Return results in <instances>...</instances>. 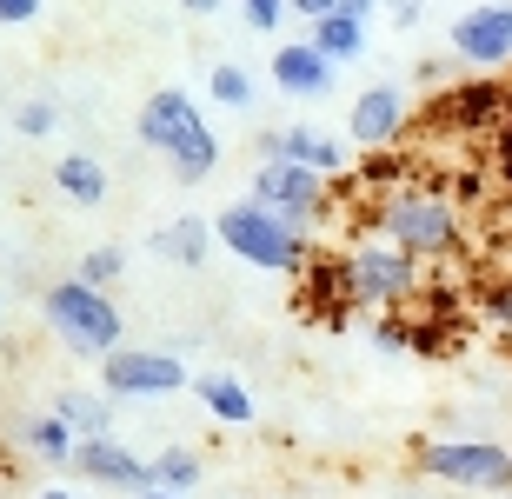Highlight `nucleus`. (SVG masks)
<instances>
[{
    "mask_svg": "<svg viewBox=\"0 0 512 499\" xmlns=\"http://www.w3.org/2000/svg\"><path fill=\"white\" fill-rule=\"evenodd\" d=\"M213 240L227 253H240L247 267L260 273H286V280H300L306 260H313V240H306L293 220H280L273 207H260V200H233V207L213 213Z\"/></svg>",
    "mask_w": 512,
    "mask_h": 499,
    "instance_id": "1",
    "label": "nucleus"
},
{
    "mask_svg": "<svg viewBox=\"0 0 512 499\" xmlns=\"http://www.w3.org/2000/svg\"><path fill=\"white\" fill-rule=\"evenodd\" d=\"M40 313H47V327H54V340L67 346V353H87V360H107V353H120V333H127V320H120V307L107 300V293L80 287V280H60V287H47Z\"/></svg>",
    "mask_w": 512,
    "mask_h": 499,
    "instance_id": "2",
    "label": "nucleus"
},
{
    "mask_svg": "<svg viewBox=\"0 0 512 499\" xmlns=\"http://www.w3.org/2000/svg\"><path fill=\"white\" fill-rule=\"evenodd\" d=\"M380 240H393V247L413 253V260H439V253L459 247V207L446 193L399 187V193L380 200Z\"/></svg>",
    "mask_w": 512,
    "mask_h": 499,
    "instance_id": "3",
    "label": "nucleus"
},
{
    "mask_svg": "<svg viewBox=\"0 0 512 499\" xmlns=\"http://www.w3.org/2000/svg\"><path fill=\"white\" fill-rule=\"evenodd\" d=\"M419 473L459 493H512V453L499 440H426Z\"/></svg>",
    "mask_w": 512,
    "mask_h": 499,
    "instance_id": "4",
    "label": "nucleus"
},
{
    "mask_svg": "<svg viewBox=\"0 0 512 499\" xmlns=\"http://www.w3.org/2000/svg\"><path fill=\"white\" fill-rule=\"evenodd\" d=\"M506 120H512V80H499V74L439 87V94L426 100V127H433V134H486L493 140Z\"/></svg>",
    "mask_w": 512,
    "mask_h": 499,
    "instance_id": "5",
    "label": "nucleus"
},
{
    "mask_svg": "<svg viewBox=\"0 0 512 499\" xmlns=\"http://www.w3.org/2000/svg\"><path fill=\"white\" fill-rule=\"evenodd\" d=\"M247 200H260V207H273L280 220H293V227H320L326 213H333V180L313 167H293V160H260L253 167V193Z\"/></svg>",
    "mask_w": 512,
    "mask_h": 499,
    "instance_id": "6",
    "label": "nucleus"
},
{
    "mask_svg": "<svg viewBox=\"0 0 512 499\" xmlns=\"http://www.w3.org/2000/svg\"><path fill=\"white\" fill-rule=\"evenodd\" d=\"M300 320L326 333H346V320L360 313V280H353V253H313L300 273Z\"/></svg>",
    "mask_w": 512,
    "mask_h": 499,
    "instance_id": "7",
    "label": "nucleus"
},
{
    "mask_svg": "<svg viewBox=\"0 0 512 499\" xmlns=\"http://www.w3.org/2000/svg\"><path fill=\"white\" fill-rule=\"evenodd\" d=\"M193 386V373L180 366V353H153V346H120L100 360V393L107 400H160Z\"/></svg>",
    "mask_w": 512,
    "mask_h": 499,
    "instance_id": "8",
    "label": "nucleus"
},
{
    "mask_svg": "<svg viewBox=\"0 0 512 499\" xmlns=\"http://www.w3.org/2000/svg\"><path fill=\"white\" fill-rule=\"evenodd\" d=\"M353 280H360V307H373V313H399L419 287H426L419 260L399 253L393 240H366V247H353Z\"/></svg>",
    "mask_w": 512,
    "mask_h": 499,
    "instance_id": "9",
    "label": "nucleus"
},
{
    "mask_svg": "<svg viewBox=\"0 0 512 499\" xmlns=\"http://www.w3.org/2000/svg\"><path fill=\"white\" fill-rule=\"evenodd\" d=\"M453 54L466 60V67H479V74H499V67H512V0H486V7H466V14L453 20Z\"/></svg>",
    "mask_w": 512,
    "mask_h": 499,
    "instance_id": "10",
    "label": "nucleus"
},
{
    "mask_svg": "<svg viewBox=\"0 0 512 499\" xmlns=\"http://www.w3.org/2000/svg\"><path fill=\"white\" fill-rule=\"evenodd\" d=\"M74 473H80L87 486H107V493H127V499L153 493V460L127 453L114 433H107V440H80V446H74Z\"/></svg>",
    "mask_w": 512,
    "mask_h": 499,
    "instance_id": "11",
    "label": "nucleus"
},
{
    "mask_svg": "<svg viewBox=\"0 0 512 499\" xmlns=\"http://www.w3.org/2000/svg\"><path fill=\"white\" fill-rule=\"evenodd\" d=\"M406 94L399 87H366L360 100H353V114H346V134L360 140L366 154H380V147H399L406 140Z\"/></svg>",
    "mask_w": 512,
    "mask_h": 499,
    "instance_id": "12",
    "label": "nucleus"
},
{
    "mask_svg": "<svg viewBox=\"0 0 512 499\" xmlns=\"http://www.w3.org/2000/svg\"><path fill=\"white\" fill-rule=\"evenodd\" d=\"M260 160H293V167H313L326 180L346 173V147L320 127H280V134H260Z\"/></svg>",
    "mask_w": 512,
    "mask_h": 499,
    "instance_id": "13",
    "label": "nucleus"
},
{
    "mask_svg": "<svg viewBox=\"0 0 512 499\" xmlns=\"http://www.w3.org/2000/svg\"><path fill=\"white\" fill-rule=\"evenodd\" d=\"M333 60L313 47V40H280V54H273V87L280 94H293V100H320V94H333Z\"/></svg>",
    "mask_w": 512,
    "mask_h": 499,
    "instance_id": "14",
    "label": "nucleus"
},
{
    "mask_svg": "<svg viewBox=\"0 0 512 499\" xmlns=\"http://www.w3.org/2000/svg\"><path fill=\"white\" fill-rule=\"evenodd\" d=\"M193 114H200V107H193V100L180 94V87H160V94H153L147 107H140V147L167 154V147L180 140V127H187Z\"/></svg>",
    "mask_w": 512,
    "mask_h": 499,
    "instance_id": "15",
    "label": "nucleus"
},
{
    "mask_svg": "<svg viewBox=\"0 0 512 499\" xmlns=\"http://www.w3.org/2000/svg\"><path fill=\"white\" fill-rule=\"evenodd\" d=\"M167 160H173V173H180V180H207V173L220 167V140H213L207 120L193 114L187 127H180V140L167 147Z\"/></svg>",
    "mask_w": 512,
    "mask_h": 499,
    "instance_id": "16",
    "label": "nucleus"
},
{
    "mask_svg": "<svg viewBox=\"0 0 512 499\" xmlns=\"http://www.w3.org/2000/svg\"><path fill=\"white\" fill-rule=\"evenodd\" d=\"M193 393H200V406H207L213 420L227 426H253V393L233 373H193Z\"/></svg>",
    "mask_w": 512,
    "mask_h": 499,
    "instance_id": "17",
    "label": "nucleus"
},
{
    "mask_svg": "<svg viewBox=\"0 0 512 499\" xmlns=\"http://www.w3.org/2000/svg\"><path fill=\"white\" fill-rule=\"evenodd\" d=\"M54 187L74 200V207H100L107 200V167L94 154H60L54 160Z\"/></svg>",
    "mask_w": 512,
    "mask_h": 499,
    "instance_id": "18",
    "label": "nucleus"
},
{
    "mask_svg": "<svg viewBox=\"0 0 512 499\" xmlns=\"http://www.w3.org/2000/svg\"><path fill=\"white\" fill-rule=\"evenodd\" d=\"M20 440H27V453L34 460H47V466H74V446H80V433L60 413H40V420H27L20 426Z\"/></svg>",
    "mask_w": 512,
    "mask_h": 499,
    "instance_id": "19",
    "label": "nucleus"
},
{
    "mask_svg": "<svg viewBox=\"0 0 512 499\" xmlns=\"http://www.w3.org/2000/svg\"><path fill=\"white\" fill-rule=\"evenodd\" d=\"M54 413L74 426L80 440H107V433H114V400H107V393H60Z\"/></svg>",
    "mask_w": 512,
    "mask_h": 499,
    "instance_id": "20",
    "label": "nucleus"
},
{
    "mask_svg": "<svg viewBox=\"0 0 512 499\" xmlns=\"http://www.w3.org/2000/svg\"><path fill=\"white\" fill-rule=\"evenodd\" d=\"M313 47H320L326 60H333V67H340V60H360L366 54V20H353V14H326V20H313Z\"/></svg>",
    "mask_w": 512,
    "mask_h": 499,
    "instance_id": "21",
    "label": "nucleus"
},
{
    "mask_svg": "<svg viewBox=\"0 0 512 499\" xmlns=\"http://www.w3.org/2000/svg\"><path fill=\"white\" fill-rule=\"evenodd\" d=\"M153 247L167 253V260H180V267H200L207 260V247H213V220H200V213H180Z\"/></svg>",
    "mask_w": 512,
    "mask_h": 499,
    "instance_id": "22",
    "label": "nucleus"
},
{
    "mask_svg": "<svg viewBox=\"0 0 512 499\" xmlns=\"http://www.w3.org/2000/svg\"><path fill=\"white\" fill-rule=\"evenodd\" d=\"M153 486L187 499L193 486H200V453H193V446H167V453H153Z\"/></svg>",
    "mask_w": 512,
    "mask_h": 499,
    "instance_id": "23",
    "label": "nucleus"
},
{
    "mask_svg": "<svg viewBox=\"0 0 512 499\" xmlns=\"http://www.w3.org/2000/svg\"><path fill=\"white\" fill-rule=\"evenodd\" d=\"M120 273H127V253H120V247H94V253H80L74 280H80V287H94V293H107Z\"/></svg>",
    "mask_w": 512,
    "mask_h": 499,
    "instance_id": "24",
    "label": "nucleus"
},
{
    "mask_svg": "<svg viewBox=\"0 0 512 499\" xmlns=\"http://www.w3.org/2000/svg\"><path fill=\"white\" fill-rule=\"evenodd\" d=\"M213 100H220V107H253V80H247V67H233V60H220V67H213Z\"/></svg>",
    "mask_w": 512,
    "mask_h": 499,
    "instance_id": "25",
    "label": "nucleus"
},
{
    "mask_svg": "<svg viewBox=\"0 0 512 499\" xmlns=\"http://www.w3.org/2000/svg\"><path fill=\"white\" fill-rule=\"evenodd\" d=\"M54 127H60V114L47 107V100H27V107L14 114V134H27V140H47Z\"/></svg>",
    "mask_w": 512,
    "mask_h": 499,
    "instance_id": "26",
    "label": "nucleus"
},
{
    "mask_svg": "<svg viewBox=\"0 0 512 499\" xmlns=\"http://www.w3.org/2000/svg\"><path fill=\"white\" fill-rule=\"evenodd\" d=\"M373 346H380V353H413L406 313H380V320H373Z\"/></svg>",
    "mask_w": 512,
    "mask_h": 499,
    "instance_id": "27",
    "label": "nucleus"
},
{
    "mask_svg": "<svg viewBox=\"0 0 512 499\" xmlns=\"http://www.w3.org/2000/svg\"><path fill=\"white\" fill-rule=\"evenodd\" d=\"M240 14H247L253 34H280V20L293 14V7H286V0H240Z\"/></svg>",
    "mask_w": 512,
    "mask_h": 499,
    "instance_id": "28",
    "label": "nucleus"
},
{
    "mask_svg": "<svg viewBox=\"0 0 512 499\" xmlns=\"http://www.w3.org/2000/svg\"><path fill=\"white\" fill-rule=\"evenodd\" d=\"M479 300H486V320L512 333V273H506V280H486V293H479Z\"/></svg>",
    "mask_w": 512,
    "mask_h": 499,
    "instance_id": "29",
    "label": "nucleus"
},
{
    "mask_svg": "<svg viewBox=\"0 0 512 499\" xmlns=\"http://www.w3.org/2000/svg\"><path fill=\"white\" fill-rule=\"evenodd\" d=\"M493 173H499V180L512 187V120H506V127L493 134Z\"/></svg>",
    "mask_w": 512,
    "mask_h": 499,
    "instance_id": "30",
    "label": "nucleus"
},
{
    "mask_svg": "<svg viewBox=\"0 0 512 499\" xmlns=\"http://www.w3.org/2000/svg\"><path fill=\"white\" fill-rule=\"evenodd\" d=\"M40 20V0H0V27H27Z\"/></svg>",
    "mask_w": 512,
    "mask_h": 499,
    "instance_id": "31",
    "label": "nucleus"
},
{
    "mask_svg": "<svg viewBox=\"0 0 512 499\" xmlns=\"http://www.w3.org/2000/svg\"><path fill=\"white\" fill-rule=\"evenodd\" d=\"M386 14H393V27H419V14H426V0H380Z\"/></svg>",
    "mask_w": 512,
    "mask_h": 499,
    "instance_id": "32",
    "label": "nucleus"
},
{
    "mask_svg": "<svg viewBox=\"0 0 512 499\" xmlns=\"http://www.w3.org/2000/svg\"><path fill=\"white\" fill-rule=\"evenodd\" d=\"M293 14H306V20H326V14H340V0H286Z\"/></svg>",
    "mask_w": 512,
    "mask_h": 499,
    "instance_id": "33",
    "label": "nucleus"
},
{
    "mask_svg": "<svg viewBox=\"0 0 512 499\" xmlns=\"http://www.w3.org/2000/svg\"><path fill=\"white\" fill-rule=\"evenodd\" d=\"M340 14H353V20H373V14H380V0H340Z\"/></svg>",
    "mask_w": 512,
    "mask_h": 499,
    "instance_id": "34",
    "label": "nucleus"
},
{
    "mask_svg": "<svg viewBox=\"0 0 512 499\" xmlns=\"http://www.w3.org/2000/svg\"><path fill=\"white\" fill-rule=\"evenodd\" d=\"M180 7H187V14H220L227 0H180Z\"/></svg>",
    "mask_w": 512,
    "mask_h": 499,
    "instance_id": "35",
    "label": "nucleus"
},
{
    "mask_svg": "<svg viewBox=\"0 0 512 499\" xmlns=\"http://www.w3.org/2000/svg\"><path fill=\"white\" fill-rule=\"evenodd\" d=\"M34 499H80V493H74V486H40Z\"/></svg>",
    "mask_w": 512,
    "mask_h": 499,
    "instance_id": "36",
    "label": "nucleus"
},
{
    "mask_svg": "<svg viewBox=\"0 0 512 499\" xmlns=\"http://www.w3.org/2000/svg\"><path fill=\"white\" fill-rule=\"evenodd\" d=\"M140 499H180V493H160V486H153V493H140Z\"/></svg>",
    "mask_w": 512,
    "mask_h": 499,
    "instance_id": "37",
    "label": "nucleus"
},
{
    "mask_svg": "<svg viewBox=\"0 0 512 499\" xmlns=\"http://www.w3.org/2000/svg\"><path fill=\"white\" fill-rule=\"evenodd\" d=\"M506 499H512V493H506Z\"/></svg>",
    "mask_w": 512,
    "mask_h": 499,
    "instance_id": "38",
    "label": "nucleus"
}]
</instances>
